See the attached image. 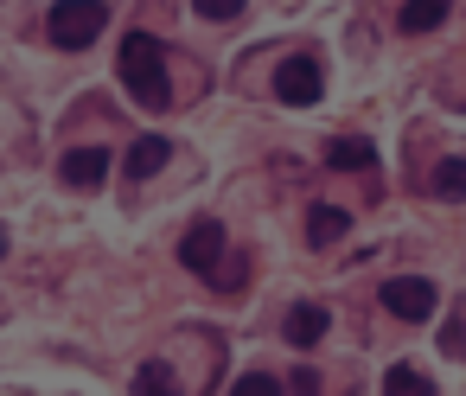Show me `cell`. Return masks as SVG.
<instances>
[{
	"instance_id": "9c48e42d",
	"label": "cell",
	"mask_w": 466,
	"mask_h": 396,
	"mask_svg": "<svg viewBox=\"0 0 466 396\" xmlns=\"http://www.w3.org/2000/svg\"><path fill=\"white\" fill-rule=\"evenodd\" d=\"M326 167L332 173H370L377 167V147L370 141H326Z\"/></svg>"
},
{
	"instance_id": "4fadbf2b",
	"label": "cell",
	"mask_w": 466,
	"mask_h": 396,
	"mask_svg": "<svg viewBox=\"0 0 466 396\" xmlns=\"http://www.w3.org/2000/svg\"><path fill=\"white\" fill-rule=\"evenodd\" d=\"M441 20H447V0H409V7L396 14V26H402V33H434Z\"/></svg>"
},
{
	"instance_id": "9a60e30c",
	"label": "cell",
	"mask_w": 466,
	"mask_h": 396,
	"mask_svg": "<svg viewBox=\"0 0 466 396\" xmlns=\"http://www.w3.org/2000/svg\"><path fill=\"white\" fill-rule=\"evenodd\" d=\"M230 396H281V377L249 371V377H237V383H230Z\"/></svg>"
},
{
	"instance_id": "7c38bea8",
	"label": "cell",
	"mask_w": 466,
	"mask_h": 396,
	"mask_svg": "<svg viewBox=\"0 0 466 396\" xmlns=\"http://www.w3.org/2000/svg\"><path fill=\"white\" fill-rule=\"evenodd\" d=\"M428 192L447 198V205H460V198H466V160H441V167L428 173Z\"/></svg>"
},
{
	"instance_id": "3957f363",
	"label": "cell",
	"mask_w": 466,
	"mask_h": 396,
	"mask_svg": "<svg viewBox=\"0 0 466 396\" xmlns=\"http://www.w3.org/2000/svg\"><path fill=\"white\" fill-rule=\"evenodd\" d=\"M319 90H326V77H319V58L294 52V58H281V65H275V96H281L288 109H307Z\"/></svg>"
},
{
	"instance_id": "8992f818",
	"label": "cell",
	"mask_w": 466,
	"mask_h": 396,
	"mask_svg": "<svg viewBox=\"0 0 466 396\" xmlns=\"http://www.w3.org/2000/svg\"><path fill=\"white\" fill-rule=\"evenodd\" d=\"M58 179L77 186V192L103 186V179H109V147H71V154L58 160Z\"/></svg>"
},
{
	"instance_id": "8fae6325",
	"label": "cell",
	"mask_w": 466,
	"mask_h": 396,
	"mask_svg": "<svg viewBox=\"0 0 466 396\" xmlns=\"http://www.w3.org/2000/svg\"><path fill=\"white\" fill-rule=\"evenodd\" d=\"M345 230H351V218H345L339 205H313V211H307V243L326 249V243H339Z\"/></svg>"
},
{
	"instance_id": "6da1fadb",
	"label": "cell",
	"mask_w": 466,
	"mask_h": 396,
	"mask_svg": "<svg viewBox=\"0 0 466 396\" xmlns=\"http://www.w3.org/2000/svg\"><path fill=\"white\" fill-rule=\"evenodd\" d=\"M116 71H122V90H135L141 109H167V103H173V84H167V39H154V33H128Z\"/></svg>"
},
{
	"instance_id": "2e32d148",
	"label": "cell",
	"mask_w": 466,
	"mask_h": 396,
	"mask_svg": "<svg viewBox=\"0 0 466 396\" xmlns=\"http://www.w3.org/2000/svg\"><path fill=\"white\" fill-rule=\"evenodd\" d=\"M243 0H198V20H237Z\"/></svg>"
},
{
	"instance_id": "ba28073f",
	"label": "cell",
	"mask_w": 466,
	"mask_h": 396,
	"mask_svg": "<svg viewBox=\"0 0 466 396\" xmlns=\"http://www.w3.org/2000/svg\"><path fill=\"white\" fill-rule=\"evenodd\" d=\"M167 160H173V141H160V135H141V141L122 154V173H128V179H154Z\"/></svg>"
},
{
	"instance_id": "277c9868",
	"label": "cell",
	"mask_w": 466,
	"mask_h": 396,
	"mask_svg": "<svg viewBox=\"0 0 466 396\" xmlns=\"http://www.w3.org/2000/svg\"><path fill=\"white\" fill-rule=\"evenodd\" d=\"M383 307H390L396 320H428V313L441 307V288H434L428 275H396V281H383Z\"/></svg>"
},
{
	"instance_id": "52a82bcc",
	"label": "cell",
	"mask_w": 466,
	"mask_h": 396,
	"mask_svg": "<svg viewBox=\"0 0 466 396\" xmlns=\"http://www.w3.org/2000/svg\"><path fill=\"white\" fill-rule=\"evenodd\" d=\"M326 326H332V313H326L319 300H294L281 332H288V345H300V351H307V345H319V339H326Z\"/></svg>"
},
{
	"instance_id": "e0dca14e",
	"label": "cell",
	"mask_w": 466,
	"mask_h": 396,
	"mask_svg": "<svg viewBox=\"0 0 466 396\" xmlns=\"http://www.w3.org/2000/svg\"><path fill=\"white\" fill-rule=\"evenodd\" d=\"M0 256H7V230H0Z\"/></svg>"
},
{
	"instance_id": "5bb4252c",
	"label": "cell",
	"mask_w": 466,
	"mask_h": 396,
	"mask_svg": "<svg viewBox=\"0 0 466 396\" xmlns=\"http://www.w3.org/2000/svg\"><path fill=\"white\" fill-rule=\"evenodd\" d=\"M383 396H434V383H428L415 364H390V377H383Z\"/></svg>"
},
{
	"instance_id": "30bf717a",
	"label": "cell",
	"mask_w": 466,
	"mask_h": 396,
	"mask_svg": "<svg viewBox=\"0 0 466 396\" xmlns=\"http://www.w3.org/2000/svg\"><path fill=\"white\" fill-rule=\"evenodd\" d=\"M128 396H179V377H173V364H167V358H147V364L135 371Z\"/></svg>"
},
{
	"instance_id": "5b68a950",
	"label": "cell",
	"mask_w": 466,
	"mask_h": 396,
	"mask_svg": "<svg viewBox=\"0 0 466 396\" xmlns=\"http://www.w3.org/2000/svg\"><path fill=\"white\" fill-rule=\"evenodd\" d=\"M224 249H230V237H224V224H192L186 230V243H179V262L192 269V275H211V269H224Z\"/></svg>"
},
{
	"instance_id": "7a4b0ae2",
	"label": "cell",
	"mask_w": 466,
	"mask_h": 396,
	"mask_svg": "<svg viewBox=\"0 0 466 396\" xmlns=\"http://www.w3.org/2000/svg\"><path fill=\"white\" fill-rule=\"evenodd\" d=\"M103 26H109V7H103V0H77V7H52V20H46L52 46H65V52H84V46H96V39H103Z\"/></svg>"
}]
</instances>
